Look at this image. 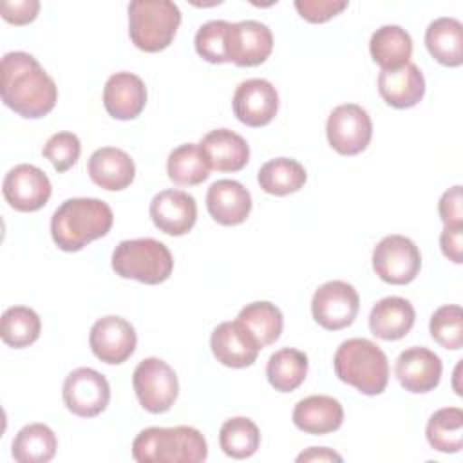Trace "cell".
Instances as JSON below:
<instances>
[{"label":"cell","instance_id":"cell-13","mask_svg":"<svg viewBox=\"0 0 463 463\" xmlns=\"http://www.w3.org/2000/svg\"><path fill=\"white\" fill-rule=\"evenodd\" d=\"M94 356L109 365L128 360L136 349L137 335L134 326L118 315H107L94 322L89 335Z\"/></svg>","mask_w":463,"mask_h":463},{"label":"cell","instance_id":"cell-29","mask_svg":"<svg viewBox=\"0 0 463 463\" xmlns=\"http://www.w3.org/2000/svg\"><path fill=\"white\" fill-rule=\"evenodd\" d=\"M235 320L253 336V340L259 344L260 349L275 344L284 327L282 311L268 300H257V302L246 304L239 311Z\"/></svg>","mask_w":463,"mask_h":463},{"label":"cell","instance_id":"cell-39","mask_svg":"<svg viewBox=\"0 0 463 463\" xmlns=\"http://www.w3.org/2000/svg\"><path fill=\"white\" fill-rule=\"evenodd\" d=\"M347 7V0H297L295 9L311 24H324L340 14Z\"/></svg>","mask_w":463,"mask_h":463},{"label":"cell","instance_id":"cell-36","mask_svg":"<svg viewBox=\"0 0 463 463\" xmlns=\"http://www.w3.org/2000/svg\"><path fill=\"white\" fill-rule=\"evenodd\" d=\"M430 336L445 349L458 351L463 347V311L458 304L438 307L429 322Z\"/></svg>","mask_w":463,"mask_h":463},{"label":"cell","instance_id":"cell-30","mask_svg":"<svg viewBox=\"0 0 463 463\" xmlns=\"http://www.w3.org/2000/svg\"><path fill=\"white\" fill-rule=\"evenodd\" d=\"M58 449L56 434L45 423H29L13 439L11 454L18 463H47Z\"/></svg>","mask_w":463,"mask_h":463},{"label":"cell","instance_id":"cell-27","mask_svg":"<svg viewBox=\"0 0 463 463\" xmlns=\"http://www.w3.org/2000/svg\"><path fill=\"white\" fill-rule=\"evenodd\" d=\"M369 51L371 58L382 67V71L398 69L411 60L412 38L400 25H382L373 33Z\"/></svg>","mask_w":463,"mask_h":463},{"label":"cell","instance_id":"cell-38","mask_svg":"<svg viewBox=\"0 0 463 463\" xmlns=\"http://www.w3.org/2000/svg\"><path fill=\"white\" fill-rule=\"evenodd\" d=\"M80 152H81V143L78 136L72 132L52 134L42 150L43 157L51 161V165L58 174L72 168L80 159Z\"/></svg>","mask_w":463,"mask_h":463},{"label":"cell","instance_id":"cell-28","mask_svg":"<svg viewBox=\"0 0 463 463\" xmlns=\"http://www.w3.org/2000/svg\"><path fill=\"white\" fill-rule=\"evenodd\" d=\"M210 161L199 143L175 146L166 159L168 179L177 186H195L208 179Z\"/></svg>","mask_w":463,"mask_h":463},{"label":"cell","instance_id":"cell-7","mask_svg":"<svg viewBox=\"0 0 463 463\" xmlns=\"http://www.w3.org/2000/svg\"><path fill=\"white\" fill-rule=\"evenodd\" d=\"M132 385L139 405L152 414L166 412L175 403L179 392L175 371L156 356L137 364L132 374Z\"/></svg>","mask_w":463,"mask_h":463},{"label":"cell","instance_id":"cell-9","mask_svg":"<svg viewBox=\"0 0 463 463\" xmlns=\"http://www.w3.org/2000/svg\"><path fill=\"white\" fill-rule=\"evenodd\" d=\"M326 134L329 145L342 156L364 152L373 137V121L365 109L356 103H344L331 110Z\"/></svg>","mask_w":463,"mask_h":463},{"label":"cell","instance_id":"cell-32","mask_svg":"<svg viewBox=\"0 0 463 463\" xmlns=\"http://www.w3.org/2000/svg\"><path fill=\"white\" fill-rule=\"evenodd\" d=\"M307 374L306 353L284 347L275 351L266 364V376L269 385L279 392H291L302 385Z\"/></svg>","mask_w":463,"mask_h":463},{"label":"cell","instance_id":"cell-18","mask_svg":"<svg viewBox=\"0 0 463 463\" xmlns=\"http://www.w3.org/2000/svg\"><path fill=\"white\" fill-rule=\"evenodd\" d=\"M210 347L215 360L232 369L250 367L259 356V344L237 322H221L210 336Z\"/></svg>","mask_w":463,"mask_h":463},{"label":"cell","instance_id":"cell-19","mask_svg":"<svg viewBox=\"0 0 463 463\" xmlns=\"http://www.w3.org/2000/svg\"><path fill=\"white\" fill-rule=\"evenodd\" d=\"M103 105L114 119H136L146 105L145 81L127 71L109 76L103 87Z\"/></svg>","mask_w":463,"mask_h":463},{"label":"cell","instance_id":"cell-20","mask_svg":"<svg viewBox=\"0 0 463 463\" xmlns=\"http://www.w3.org/2000/svg\"><path fill=\"white\" fill-rule=\"evenodd\" d=\"M206 208L215 222L237 226L251 212V194L235 179H219L206 192Z\"/></svg>","mask_w":463,"mask_h":463},{"label":"cell","instance_id":"cell-22","mask_svg":"<svg viewBox=\"0 0 463 463\" xmlns=\"http://www.w3.org/2000/svg\"><path fill=\"white\" fill-rule=\"evenodd\" d=\"M87 172L99 188L119 192L130 186L136 175L134 159L121 148L101 146L89 157Z\"/></svg>","mask_w":463,"mask_h":463},{"label":"cell","instance_id":"cell-8","mask_svg":"<svg viewBox=\"0 0 463 463\" xmlns=\"http://www.w3.org/2000/svg\"><path fill=\"white\" fill-rule=\"evenodd\" d=\"M420 268V250L409 237L387 235L373 250V269L387 284H409L416 279Z\"/></svg>","mask_w":463,"mask_h":463},{"label":"cell","instance_id":"cell-17","mask_svg":"<svg viewBox=\"0 0 463 463\" xmlns=\"http://www.w3.org/2000/svg\"><path fill=\"white\" fill-rule=\"evenodd\" d=\"M154 226L172 237L188 233L197 221V203L183 190H163L150 203Z\"/></svg>","mask_w":463,"mask_h":463},{"label":"cell","instance_id":"cell-23","mask_svg":"<svg viewBox=\"0 0 463 463\" xmlns=\"http://www.w3.org/2000/svg\"><path fill=\"white\" fill-rule=\"evenodd\" d=\"M344 407L342 403L326 394H313L300 400L293 409V423L306 434L324 436L342 427Z\"/></svg>","mask_w":463,"mask_h":463},{"label":"cell","instance_id":"cell-42","mask_svg":"<svg viewBox=\"0 0 463 463\" xmlns=\"http://www.w3.org/2000/svg\"><path fill=\"white\" fill-rule=\"evenodd\" d=\"M439 246L443 255L454 264L463 262V224L445 226L439 235Z\"/></svg>","mask_w":463,"mask_h":463},{"label":"cell","instance_id":"cell-24","mask_svg":"<svg viewBox=\"0 0 463 463\" xmlns=\"http://www.w3.org/2000/svg\"><path fill=\"white\" fill-rule=\"evenodd\" d=\"M210 161L212 170L239 172L250 161V146L242 136L230 128L210 130L199 143Z\"/></svg>","mask_w":463,"mask_h":463},{"label":"cell","instance_id":"cell-2","mask_svg":"<svg viewBox=\"0 0 463 463\" xmlns=\"http://www.w3.org/2000/svg\"><path fill=\"white\" fill-rule=\"evenodd\" d=\"M114 222L110 206L94 197L63 201L51 217V235L63 251H80L89 242L105 237Z\"/></svg>","mask_w":463,"mask_h":463},{"label":"cell","instance_id":"cell-26","mask_svg":"<svg viewBox=\"0 0 463 463\" xmlns=\"http://www.w3.org/2000/svg\"><path fill=\"white\" fill-rule=\"evenodd\" d=\"M429 54L445 67L463 63V24L452 16H441L429 24L425 31Z\"/></svg>","mask_w":463,"mask_h":463},{"label":"cell","instance_id":"cell-6","mask_svg":"<svg viewBox=\"0 0 463 463\" xmlns=\"http://www.w3.org/2000/svg\"><path fill=\"white\" fill-rule=\"evenodd\" d=\"M181 24V11L170 0H134L128 4V36L145 52L166 49Z\"/></svg>","mask_w":463,"mask_h":463},{"label":"cell","instance_id":"cell-41","mask_svg":"<svg viewBox=\"0 0 463 463\" xmlns=\"http://www.w3.org/2000/svg\"><path fill=\"white\" fill-rule=\"evenodd\" d=\"M463 195H461V186L456 184L449 188L439 203H438V212L445 226H454V224H463Z\"/></svg>","mask_w":463,"mask_h":463},{"label":"cell","instance_id":"cell-31","mask_svg":"<svg viewBox=\"0 0 463 463\" xmlns=\"http://www.w3.org/2000/svg\"><path fill=\"white\" fill-rule=\"evenodd\" d=\"M307 179L306 168L291 157H277L269 159L259 168L257 181L260 190L269 195L284 197L298 192Z\"/></svg>","mask_w":463,"mask_h":463},{"label":"cell","instance_id":"cell-1","mask_svg":"<svg viewBox=\"0 0 463 463\" xmlns=\"http://www.w3.org/2000/svg\"><path fill=\"white\" fill-rule=\"evenodd\" d=\"M2 101L18 116L38 119L58 101V87L40 61L24 51L4 54L0 63Z\"/></svg>","mask_w":463,"mask_h":463},{"label":"cell","instance_id":"cell-3","mask_svg":"<svg viewBox=\"0 0 463 463\" xmlns=\"http://www.w3.org/2000/svg\"><path fill=\"white\" fill-rule=\"evenodd\" d=\"M206 456L204 436L188 425L148 427L132 441V458L139 463H201Z\"/></svg>","mask_w":463,"mask_h":463},{"label":"cell","instance_id":"cell-16","mask_svg":"<svg viewBox=\"0 0 463 463\" xmlns=\"http://www.w3.org/2000/svg\"><path fill=\"white\" fill-rule=\"evenodd\" d=\"M443 373L441 358L427 347H409L400 353L394 374L400 385L414 394H425L438 387Z\"/></svg>","mask_w":463,"mask_h":463},{"label":"cell","instance_id":"cell-21","mask_svg":"<svg viewBox=\"0 0 463 463\" xmlns=\"http://www.w3.org/2000/svg\"><path fill=\"white\" fill-rule=\"evenodd\" d=\"M378 92L392 109H411L418 105L425 94V78L420 67L412 61L382 71L378 74Z\"/></svg>","mask_w":463,"mask_h":463},{"label":"cell","instance_id":"cell-4","mask_svg":"<svg viewBox=\"0 0 463 463\" xmlns=\"http://www.w3.org/2000/svg\"><path fill=\"white\" fill-rule=\"evenodd\" d=\"M335 374L367 396L382 394L389 382L385 353L367 338L344 340L333 358Z\"/></svg>","mask_w":463,"mask_h":463},{"label":"cell","instance_id":"cell-10","mask_svg":"<svg viewBox=\"0 0 463 463\" xmlns=\"http://www.w3.org/2000/svg\"><path fill=\"white\" fill-rule=\"evenodd\" d=\"M360 309L356 289L344 280H329L322 284L311 298V313L315 322L327 331H340L351 326Z\"/></svg>","mask_w":463,"mask_h":463},{"label":"cell","instance_id":"cell-35","mask_svg":"<svg viewBox=\"0 0 463 463\" xmlns=\"http://www.w3.org/2000/svg\"><path fill=\"white\" fill-rule=\"evenodd\" d=\"M42 331V320L38 313L27 306L7 307L2 315L0 335L4 344L14 349L34 344Z\"/></svg>","mask_w":463,"mask_h":463},{"label":"cell","instance_id":"cell-33","mask_svg":"<svg viewBox=\"0 0 463 463\" xmlns=\"http://www.w3.org/2000/svg\"><path fill=\"white\" fill-rule=\"evenodd\" d=\"M429 445L443 454H456L463 447V411L459 407H443L427 421Z\"/></svg>","mask_w":463,"mask_h":463},{"label":"cell","instance_id":"cell-34","mask_svg":"<svg viewBox=\"0 0 463 463\" xmlns=\"http://www.w3.org/2000/svg\"><path fill=\"white\" fill-rule=\"evenodd\" d=\"M260 443V430L253 420L235 416L226 420L219 430V445L222 452L233 459L253 456Z\"/></svg>","mask_w":463,"mask_h":463},{"label":"cell","instance_id":"cell-15","mask_svg":"<svg viewBox=\"0 0 463 463\" xmlns=\"http://www.w3.org/2000/svg\"><path fill=\"white\" fill-rule=\"evenodd\" d=\"M235 118L248 127L268 125L279 110L277 89L262 78L241 81L232 99Z\"/></svg>","mask_w":463,"mask_h":463},{"label":"cell","instance_id":"cell-25","mask_svg":"<svg viewBox=\"0 0 463 463\" xmlns=\"http://www.w3.org/2000/svg\"><path fill=\"white\" fill-rule=\"evenodd\" d=\"M416 311L407 298L385 297L369 313V329L380 340H400L414 326Z\"/></svg>","mask_w":463,"mask_h":463},{"label":"cell","instance_id":"cell-12","mask_svg":"<svg viewBox=\"0 0 463 463\" xmlns=\"http://www.w3.org/2000/svg\"><path fill=\"white\" fill-rule=\"evenodd\" d=\"M51 192L52 186L47 174L27 163L13 166L2 183V194L16 212H36L43 208Z\"/></svg>","mask_w":463,"mask_h":463},{"label":"cell","instance_id":"cell-43","mask_svg":"<svg viewBox=\"0 0 463 463\" xmlns=\"http://www.w3.org/2000/svg\"><path fill=\"white\" fill-rule=\"evenodd\" d=\"M297 461H342V456L327 447H309L297 456Z\"/></svg>","mask_w":463,"mask_h":463},{"label":"cell","instance_id":"cell-5","mask_svg":"<svg viewBox=\"0 0 463 463\" xmlns=\"http://www.w3.org/2000/svg\"><path fill=\"white\" fill-rule=\"evenodd\" d=\"M112 269L121 279H132L143 284H161L168 280L174 269V257L161 241L143 237L121 241L112 251Z\"/></svg>","mask_w":463,"mask_h":463},{"label":"cell","instance_id":"cell-11","mask_svg":"<svg viewBox=\"0 0 463 463\" xmlns=\"http://www.w3.org/2000/svg\"><path fill=\"white\" fill-rule=\"evenodd\" d=\"M63 403L80 418L101 414L110 402V385L107 378L90 367H78L63 382Z\"/></svg>","mask_w":463,"mask_h":463},{"label":"cell","instance_id":"cell-37","mask_svg":"<svg viewBox=\"0 0 463 463\" xmlns=\"http://www.w3.org/2000/svg\"><path fill=\"white\" fill-rule=\"evenodd\" d=\"M230 22L226 20H210L203 24L195 33V51L197 54L210 63H228L226 54V34Z\"/></svg>","mask_w":463,"mask_h":463},{"label":"cell","instance_id":"cell-14","mask_svg":"<svg viewBox=\"0 0 463 463\" xmlns=\"http://www.w3.org/2000/svg\"><path fill=\"white\" fill-rule=\"evenodd\" d=\"M273 51L271 29L257 20H241L230 24L226 34L228 60L239 67H255L264 63Z\"/></svg>","mask_w":463,"mask_h":463},{"label":"cell","instance_id":"cell-40","mask_svg":"<svg viewBox=\"0 0 463 463\" xmlns=\"http://www.w3.org/2000/svg\"><path fill=\"white\" fill-rule=\"evenodd\" d=\"M2 18L14 25H25L33 22L40 11L38 0H4L0 4Z\"/></svg>","mask_w":463,"mask_h":463}]
</instances>
